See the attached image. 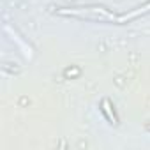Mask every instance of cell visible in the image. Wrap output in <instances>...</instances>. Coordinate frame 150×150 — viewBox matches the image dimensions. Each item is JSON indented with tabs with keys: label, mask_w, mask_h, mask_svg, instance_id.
<instances>
[{
	"label": "cell",
	"mask_w": 150,
	"mask_h": 150,
	"mask_svg": "<svg viewBox=\"0 0 150 150\" xmlns=\"http://www.w3.org/2000/svg\"><path fill=\"white\" fill-rule=\"evenodd\" d=\"M146 11H150V4H146L145 7H141L139 11H136V13H132V14H129V16H122V18H120V21H125V20H131V18H136L138 14H145Z\"/></svg>",
	"instance_id": "1"
},
{
	"label": "cell",
	"mask_w": 150,
	"mask_h": 150,
	"mask_svg": "<svg viewBox=\"0 0 150 150\" xmlns=\"http://www.w3.org/2000/svg\"><path fill=\"white\" fill-rule=\"evenodd\" d=\"M101 110H103V111H104V113L108 115V120H111L113 124L117 122V117H115V115H113V113L110 111V103H108V101H103V108H101Z\"/></svg>",
	"instance_id": "2"
},
{
	"label": "cell",
	"mask_w": 150,
	"mask_h": 150,
	"mask_svg": "<svg viewBox=\"0 0 150 150\" xmlns=\"http://www.w3.org/2000/svg\"><path fill=\"white\" fill-rule=\"evenodd\" d=\"M148 131H150V125H148Z\"/></svg>",
	"instance_id": "3"
}]
</instances>
